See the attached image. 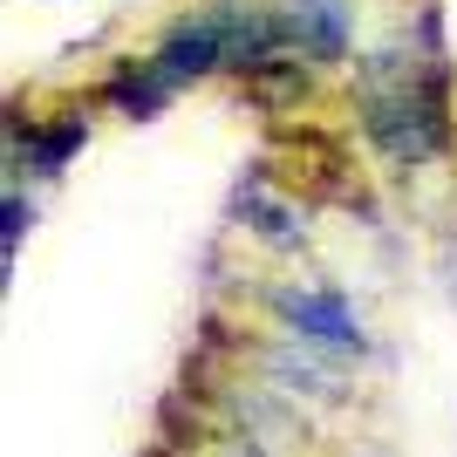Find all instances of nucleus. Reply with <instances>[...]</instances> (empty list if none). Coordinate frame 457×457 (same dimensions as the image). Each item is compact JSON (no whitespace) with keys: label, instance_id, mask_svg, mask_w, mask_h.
Here are the masks:
<instances>
[{"label":"nucleus","instance_id":"obj_1","mask_svg":"<svg viewBox=\"0 0 457 457\" xmlns=\"http://www.w3.org/2000/svg\"><path fill=\"white\" fill-rule=\"evenodd\" d=\"M355 130L396 171L444 164L451 157V62L417 55L410 41L362 55L355 62Z\"/></svg>","mask_w":457,"mask_h":457},{"label":"nucleus","instance_id":"obj_2","mask_svg":"<svg viewBox=\"0 0 457 457\" xmlns=\"http://www.w3.org/2000/svg\"><path fill=\"white\" fill-rule=\"evenodd\" d=\"M260 314H267L280 335L321 348L335 362H369V355H376V335H369V321L355 314V301H348L342 287L273 280V287H260Z\"/></svg>","mask_w":457,"mask_h":457},{"label":"nucleus","instance_id":"obj_3","mask_svg":"<svg viewBox=\"0 0 457 457\" xmlns=\"http://www.w3.org/2000/svg\"><path fill=\"white\" fill-rule=\"evenodd\" d=\"M260 382H273L280 396L314 403V410H342V403H355L348 369L335 362V355H321V348H307V342H294V335H280V328L260 342Z\"/></svg>","mask_w":457,"mask_h":457},{"label":"nucleus","instance_id":"obj_4","mask_svg":"<svg viewBox=\"0 0 457 457\" xmlns=\"http://www.w3.org/2000/svg\"><path fill=\"white\" fill-rule=\"evenodd\" d=\"M151 62H157V76L178 82V89H191V82H205V76H226V14L219 7H198V14H178L157 28L151 41Z\"/></svg>","mask_w":457,"mask_h":457},{"label":"nucleus","instance_id":"obj_5","mask_svg":"<svg viewBox=\"0 0 457 457\" xmlns=\"http://www.w3.org/2000/svg\"><path fill=\"white\" fill-rule=\"evenodd\" d=\"M232 226H246L253 239L267 253H280V260H301L307 253V212L294 205V198H280V191H267L260 171L239 178V191H232Z\"/></svg>","mask_w":457,"mask_h":457},{"label":"nucleus","instance_id":"obj_6","mask_svg":"<svg viewBox=\"0 0 457 457\" xmlns=\"http://www.w3.org/2000/svg\"><path fill=\"white\" fill-rule=\"evenodd\" d=\"M280 21L314 69H342L355 55V0H280Z\"/></svg>","mask_w":457,"mask_h":457},{"label":"nucleus","instance_id":"obj_7","mask_svg":"<svg viewBox=\"0 0 457 457\" xmlns=\"http://www.w3.org/2000/svg\"><path fill=\"white\" fill-rule=\"evenodd\" d=\"M96 103L116 116H130V123H157V116L178 103V82L157 76V62H123V69H110V76L96 82Z\"/></svg>","mask_w":457,"mask_h":457},{"label":"nucleus","instance_id":"obj_8","mask_svg":"<svg viewBox=\"0 0 457 457\" xmlns=\"http://www.w3.org/2000/svg\"><path fill=\"white\" fill-rule=\"evenodd\" d=\"M246 89H253L260 110H294V103L314 96V62H307L301 48H287V55H273L260 76H246Z\"/></svg>","mask_w":457,"mask_h":457},{"label":"nucleus","instance_id":"obj_9","mask_svg":"<svg viewBox=\"0 0 457 457\" xmlns=\"http://www.w3.org/2000/svg\"><path fill=\"white\" fill-rule=\"evenodd\" d=\"M28 232H35V191L7 185V191H0V287H14V267H21Z\"/></svg>","mask_w":457,"mask_h":457},{"label":"nucleus","instance_id":"obj_10","mask_svg":"<svg viewBox=\"0 0 457 457\" xmlns=\"http://www.w3.org/2000/svg\"><path fill=\"white\" fill-rule=\"evenodd\" d=\"M410 48H417V55H430V62H451V48H444V0H423V7H417Z\"/></svg>","mask_w":457,"mask_h":457}]
</instances>
